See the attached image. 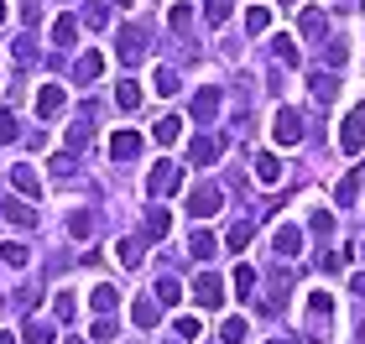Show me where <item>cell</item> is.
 <instances>
[{"mask_svg": "<svg viewBox=\"0 0 365 344\" xmlns=\"http://www.w3.org/2000/svg\"><path fill=\"white\" fill-rule=\"evenodd\" d=\"M251 162H256V177H261V183H277V177H282V162H277V152H256Z\"/></svg>", "mask_w": 365, "mask_h": 344, "instance_id": "cell-15", "label": "cell"}, {"mask_svg": "<svg viewBox=\"0 0 365 344\" xmlns=\"http://www.w3.org/2000/svg\"><path fill=\"white\" fill-rule=\"evenodd\" d=\"M220 204H225V193L214 188V183H204V188H193V199H188V209H193V219H209V214H220Z\"/></svg>", "mask_w": 365, "mask_h": 344, "instance_id": "cell-6", "label": "cell"}, {"mask_svg": "<svg viewBox=\"0 0 365 344\" xmlns=\"http://www.w3.org/2000/svg\"><path fill=\"white\" fill-rule=\"evenodd\" d=\"M287 287H292V276H287V271H277L272 282H267V313H277V308L287 303Z\"/></svg>", "mask_w": 365, "mask_h": 344, "instance_id": "cell-13", "label": "cell"}, {"mask_svg": "<svg viewBox=\"0 0 365 344\" xmlns=\"http://www.w3.org/2000/svg\"><path fill=\"white\" fill-rule=\"evenodd\" d=\"M73 308H78V303H73V292H58V303H53V318H58V323H68V318H73Z\"/></svg>", "mask_w": 365, "mask_h": 344, "instance_id": "cell-33", "label": "cell"}, {"mask_svg": "<svg viewBox=\"0 0 365 344\" xmlns=\"http://www.w3.org/2000/svg\"><path fill=\"white\" fill-rule=\"evenodd\" d=\"M220 115V89H198L193 94V120H214Z\"/></svg>", "mask_w": 365, "mask_h": 344, "instance_id": "cell-12", "label": "cell"}, {"mask_svg": "<svg viewBox=\"0 0 365 344\" xmlns=\"http://www.w3.org/2000/svg\"><path fill=\"white\" fill-rule=\"evenodd\" d=\"M355 188H360V172H350V177L339 183V204H350V199H355Z\"/></svg>", "mask_w": 365, "mask_h": 344, "instance_id": "cell-43", "label": "cell"}, {"mask_svg": "<svg viewBox=\"0 0 365 344\" xmlns=\"http://www.w3.org/2000/svg\"><path fill=\"white\" fill-rule=\"evenodd\" d=\"M94 313H115V303H120V292H115V287H94Z\"/></svg>", "mask_w": 365, "mask_h": 344, "instance_id": "cell-24", "label": "cell"}, {"mask_svg": "<svg viewBox=\"0 0 365 344\" xmlns=\"http://www.w3.org/2000/svg\"><path fill=\"white\" fill-rule=\"evenodd\" d=\"M11 183H16V188H21V193H26V199H37V193H42V177H37V172H31V167H26V162H21V167H16V172H11Z\"/></svg>", "mask_w": 365, "mask_h": 344, "instance_id": "cell-18", "label": "cell"}, {"mask_svg": "<svg viewBox=\"0 0 365 344\" xmlns=\"http://www.w3.org/2000/svg\"><path fill=\"white\" fill-rule=\"evenodd\" d=\"M53 42H58V47H73V42H78V21H73V16H63V21L53 26Z\"/></svg>", "mask_w": 365, "mask_h": 344, "instance_id": "cell-23", "label": "cell"}, {"mask_svg": "<svg viewBox=\"0 0 365 344\" xmlns=\"http://www.w3.org/2000/svg\"><path fill=\"white\" fill-rule=\"evenodd\" d=\"M355 339H360V344H365V323H360V334H355Z\"/></svg>", "mask_w": 365, "mask_h": 344, "instance_id": "cell-53", "label": "cell"}, {"mask_svg": "<svg viewBox=\"0 0 365 344\" xmlns=\"http://www.w3.org/2000/svg\"><path fill=\"white\" fill-rule=\"evenodd\" d=\"M16 58H21V63H31V58H37V42H31V37H21V42H16Z\"/></svg>", "mask_w": 365, "mask_h": 344, "instance_id": "cell-49", "label": "cell"}, {"mask_svg": "<svg viewBox=\"0 0 365 344\" xmlns=\"http://www.w3.org/2000/svg\"><path fill=\"white\" fill-rule=\"evenodd\" d=\"M89 141H94V110H89V115H78V120L68 125V152H84Z\"/></svg>", "mask_w": 365, "mask_h": 344, "instance_id": "cell-10", "label": "cell"}, {"mask_svg": "<svg viewBox=\"0 0 365 344\" xmlns=\"http://www.w3.org/2000/svg\"><path fill=\"white\" fill-rule=\"evenodd\" d=\"M6 141H16V120H11L6 110H0V146H6Z\"/></svg>", "mask_w": 365, "mask_h": 344, "instance_id": "cell-48", "label": "cell"}, {"mask_svg": "<svg viewBox=\"0 0 365 344\" xmlns=\"http://www.w3.org/2000/svg\"><path fill=\"white\" fill-rule=\"evenodd\" d=\"M152 136H157L162 146H173V141L182 136V120H178V115H162V120H157V130H152Z\"/></svg>", "mask_w": 365, "mask_h": 344, "instance_id": "cell-21", "label": "cell"}, {"mask_svg": "<svg viewBox=\"0 0 365 344\" xmlns=\"http://www.w3.org/2000/svg\"><path fill=\"white\" fill-rule=\"evenodd\" d=\"M99 73H105V53H84V58L73 63V84H84V89L94 84Z\"/></svg>", "mask_w": 365, "mask_h": 344, "instance_id": "cell-9", "label": "cell"}, {"mask_svg": "<svg viewBox=\"0 0 365 344\" xmlns=\"http://www.w3.org/2000/svg\"><path fill=\"white\" fill-rule=\"evenodd\" d=\"M272 47H277V58H282V63H297V42H292V37H277Z\"/></svg>", "mask_w": 365, "mask_h": 344, "instance_id": "cell-41", "label": "cell"}, {"mask_svg": "<svg viewBox=\"0 0 365 344\" xmlns=\"http://www.w3.org/2000/svg\"><path fill=\"white\" fill-rule=\"evenodd\" d=\"M0 214H6L11 224H21V229H31V224H37V209H31V204H21V199H6V204H0Z\"/></svg>", "mask_w": 365, "mask_h": 344, "instance_id": "cell-11", "label": "cell"}, {"mask_svg": "<svg viewBox=\"0 0 365 344\" xmlns=\"http://www.w3.org/2000/svg\"><path fill=\"white\" fill-rule=\"evenodd\" d=\"M297 26H303L308 37H324V11H313V6H308L303 16H297Z\"/></svg>", "mask_w": 365, "mask_h": 344, "instance_id": "cell-29", "label": "cell"}, {"mask_svg": "<svg viewBox=\"0 0 365 344\" xmlns=\"http://www.w3.org/2000/svg\"><path fill=\"white\" fill-rule=\"evenodd\" d=\"M188 157L198 162V167H214V162L225 157V136H198V141L188 146Z\"/></svg>", "mask_w": 365, "mask_h": 344, "instance_id": "cell-7", "label": "cell"}, {"mask_svg": "<svg viewBox=\"0 0 365 344\" xmlns=\"http://www.w3.org/2000/svg\"><path fill=\"white\" fill-rule=\"evenodd\" d=\"M308 313H313V318H329V313H334V298H329V292H313V298H308Z\"/></svg>", "mask_w": 365, "mask_h": 344, "instance_id": "cell-31", "label": "cell"}, {"mask_svg": "<svg viewBox=\"0 0 365 344\" xmlns=\"http://www.w3.org/2000/svg\"><path fill=\"white\" fill-rule=\"evenodd\" d=\"M188 251H193L198 261H209L214 251H220V240H214V235H209V229H193V240H188Z\"/></svg>", "mask_w": 365, "mask_h": 344, "instance_id": "cell-20", "label": "cell"}, {"mask_svg": "<svg viewBox=\"0 0 365 344\" xmlns=\"http://www.w3.org/2000/svg\"><path fill=\"white\" fill-rule=\"evenodd\" d=\"M58 110H63V89H58V84L37 89V115H58Z\"/></svg>", "mask_w": 365, "mask_h": 344, "instance_id": "cell-19", "label": "cell"}, {"mask_svg": "<svg viewBox=\"0 0 365 344\" xmlns=\"http://www.w3.org/2000/svg\"><path fill=\"white\" fill-rule=\"evenodd\" d=\"M89 334H94L99 344H105V339H115V323H110V313H105V318H99V323H94V329H89Z\"/></svg>", "mask_w": 365, "mask_h": 344, "instance_id": "cell-46", "label": "cell"}, {"mask_svg": "<svg viewBox=\"0 0 365 344\" xmlns=\"http://www.w3.org/2000/svg\"><path fill=\"white\" fill-rule=\"evenodd\" d=\"M168 21H173L178 31H188V21H193V11H188V6H173V16H168Z\"/></svg>", "mask_w": 365, "mask_h": 344, "instance_id": "cell-44", "label": "cell"}, {"mask_svg": "<svg viewBox=\"0 0 365 344\" xmlns=\"http://www.w3.org/2000/svg\"><path fill=\"white\" fill-rule=\"evenodd\" d=\"M53 172L68 177V172H73V152H58V157H53Z\"/></svg>", "mask_w": 365, "mask_h": 344, "instance_id": "cell-45", "label": "cell"}, {"mask_svg": "<svg viewBox=\"0 0 365 344\" xmlns=\"http://www.w3.org/2000/svg\"><path fill=\"white\" fill-rule=\"evenodd\" d=\"M115 53H120L125 63H141L146 53H152V37H146V26H125L120 42H115Z\"/></svg>", "mask_w": 365, "mask_h": 344, "instance_id": "cell-3", "label": "cell"}, {"mask_svg": "<svg viewBox=\"0 0 365 344\" xmlns=\"http://www.w3.org/2000/svg\"><path fill=\"white\" fill-rule=\"evenodd\" d=\"M251 235H256V224H251V219H240L235 229H230V251H245V245H251Z\"/></svg>", "mask_w": 365, "mask_h": 344, "instance_id": "cell-28", "label": "cell"}, {"mask_svg": "<svg viewBox=\"0 0 365 344\" xmlns=\"http://www.w3.org/2000/svg\"><path fill=\"white\" fill-rule=\"evenodd\" d=\"M178 188H182V167L178 162H157L152 177H146V193H152V199H173Z\"/></svg>", "mask_w": 365, "mask_h": 344, "instance_id": "cell-2", "label": "cell"}, {"mask_svg": "<svg viewBox=\"0 0 365 344\" xmlns=\"http://www.w3.org/2000/svg\"><path fill=\"white\" fill-rule=\"evenodd\" d=\"M204 16H209V21H214V26H220V21H225V16H230V0H204Z\"/></svg>", "mask_w": 365, "mask_h": 344, "instance_id": "cell-39", "label": "cell"}, {"mask_svg": "<svg viewBox=\"0 0 365 344\" xmlns=\"http://www.w3.org/2000/svg\"><path fill=\"white\" fill-rule=\"evenodd\" d=\"M350 287H355V298H365V271L355 276V282H350Z\"/></svg>", "mask_w": 365, "mask_h": 344, "instance_id": "cell-51", "label": "cell"}, {"mask_svg": "<svg viewBox=\"0 0 365 344\" xmlns=\"http://www.w3.org/2000/svg\"><path fill=\"white\" fill-rule=\"evenodd\" d=\"M115 100H120V110H136L141 105V84H136V78H125V84L115 89Z\"/></svg>", "mask_w": 365, "mask_h": 344, "instance_id": "cell-25", "label": "cell"}, {"mask_svg": "<svg viewBox=\"0 0 365 344\" xmlns=\"http://www.w3.org/2000/svg\"><path fill=\"white\" fill-rule=\"evenodd\" d=\"M105 21H110V11L99 6V0H94V6H89V26H105Z\"/></svg>", "mask_w": 365, "mask_h": 344, "instance_id": "cell-50", "label": "cell"}, {"mask_svg": "<svg viewBox=\"0 0 365 344\" xmlns=\"http://www.w3.org/2000/svg\"><path fill=\"white\" fill-rule=\"evenodd\" d=\"M272 26V11L267 6H251V11H245V31H251V37H256V31H267Z\"/></svg>", "mask_w": 365, "mask_h": 344, "instance_id": "cell-26", "label": "cell"}, {"mask_svg": "<svg viewBox=\"0 0 365 344\" xmlns=\"http://www.w3.org/2000/svg\"><path fill=\"white\" fill-rule=\"evenodd\" d=\"M168 344H173V339H168Z\"/></svg>", "mask_w": 365, "mask_h": 344, "instance_id": "cell-58", "label": "cell"}, {"mask_svg": "<svg viewBox=\"0 0 365 344\" xmlns=\"http://www.w3.org/2000/svg\"><path fill=\"white\" fill-rule=\"evenodd\" d=\"M339 261H344L339 251H319V271H339Z\"/></svg>", "mask_w": 365, "mask_h": 344, "instance_id": "cell-47", "label": "cell"}, {"mask_svg": "<svg viewBox=\"0 0 365 344\" xmlns=\"http://www.w3.org/2000/svg\"><path fill=\"white\" fill-rule=\"evenodd\" d=\"M360 256H365V245H360Z\"/></svg>", "mask_w": 365, "mask_h": 344, "instance_id": "cell-57", "label": "cell"}, {"mask_svg": "<svg viewBox=\"0 0 365 344\" xmlns=\"http://www.w3.org/2000/svg\"><path fill=\"white\" fill-rule=\"evenodd\" d=\"M220 339H225V344H245V318H225Z\"/></svg>", "mask_w": 365, "mask_h": 344, "instance_id": "cell-32", "label": "cell"}, {"mask_svg": "<svg viewBox=\"0 0 365 344\" xmlns=\"http://www.w3.org/2000/svg\"><path fill=\"white\" fill-rule=\"evenodd\" d=\"M157 313H162V303H157V298H136V303H130V318H136L141 329H152Z\"/></svg>", "mask_w": 365, "mask_h": 344, "instance_id": "cell-14", "label": "cell"}, {"mask_svg": "<svg viewBox=\"0 0 365 344\" xmlns=\"http://www.w3.org/2000/svg\"><path fill=\"white\" fill-rule=\"evenodd\" d=\"M272 344H287V339H272Z\"/></svg>", "mask_w": 365, "mask_h": 344, "instance_id": "cell-55", "label": "cell"}, {"mask_svg": "<svg viewBox=\"0 0 365 344\" xmlns=\"http://www.w3.org/2000/svg\"><path fill=\"white\" fill-rule=\"evenodd\" d=\"M235 292L240 298H256V271L251 266H235Z\"/></svg>", "mask_w": 365, "mask_h": 344, "instance_id": "cell-30", "label": "cell"}, {"mask_svg": "<svg viewBox=\"0 0 365 344\" xmlns=\"http://www.w3.org/2000/svg\"><path fill=\"white\" fill-rule=\"evenodd\" d=\"M308 89H313V100H319V105H329V100H334V89H339V78L334 73H313Z\"/></svg>", "mask_w": 365, "mask_h": 344, "instance_id": "cell-16", "label": "cell"}, {"mask_svg": "<svg viewBox=\"0 0 365 344\" xmlns=\"http://www.w3.org/2000/svg\"><path fill=\"white\" fill-rule=\"evenodd\" d=\"M21 344H53V329H47V323H26V339Z\"/></svg>", "mask_w": 365, "mask_h": 344, "instance_id": "cell-37", "label": "cell"}, {"mask_svg": "<svg viewBox=\"0 0 365 344\" xmlns=\"http://www.w3.org/2000/svg\"><path fill=\"white\" fill-rule=\"evenodd\" d=\"M272 141H277V146H297V141H303V115H297V110H277Z\"/></svg>", "mask_w": 365, "mask_h": 344, "instance_id": "cell-5", "label": "cell"}, {"mask_svg": "<svg viewBox=\"0 0 365 344\" xmlns=\"http://www.w3.org/2000/svg\"><path fill=\"white\" fill-rule=\"evenodd\" d=\"M308 229H313V235H334V214H329V209H319V214L308 219Z\"/></svg>", "mask_w": 365, "mask_h": 344, "instance_id": "cell-35", "label": "cell"}, {"mask_svg": "<svg viewBox=\"0 0 365 344\" xmlns=\"http://www.w3.org/2000/svg\"><path fill=\"white\" fill-rule=\"evenodd\" d=\"M173 329H178V339H198V334H204V323H198V318H178Z\"/></svg>", "mask_w": 365, "mask_h": 344, "instance_id": "cell-40", "label": "cell"}, {"mask_svg": "<svg viewBox=\"0 0 365 344\" xmlns=\"http://www.w3.org/2000/svg\"><path fill=\"white\" fill-rule=\"evenodd\" d=\"M120 261H125V266H141V261H146L141 240H120Z\"/></svg>", "mask_w": 365, "mask_h": 344, "instance_id": "cell-34", "label": "cell"}, {"mask_svg": "<svg viewBox=\"0 0 365 344\" xmlns=\"http://www.w3.org/2000/svg\"><path fill=\"white\" fill-rule=\"evenodd\" d=\"M339 152H344V157H360V152H365V105H355L350 115H344V125H339Z\"/></svg>", "mask_w": 365, "mask_h": 344, "instance_id": "cell-1", "label": "cell"}, {"mask_svg": "<svg viewBox=\"0 0 365 344\" xmlns=\"http://www.w3.org/2000/svg\"><path fill=\"white\" fill-rule=\"evenodd\" d=\"M0 256H6L11 266H26V261H31V251H26V245H0Z\"/></svg>", "mask_w": 365, "mask_h": 344, "instance_id": "cell-38", "label": "cell"}, {"mask_svg": "<svg viewBox=\"0 0 365 344\" xmlns=\"http://www.w3.org/2000/svg\"><path fill=\"white\" fill-rule=\"evenodd\" d=\"M287 6H297V0H287Z\"/></svg>", "mask_w": 365, "mask_h": 344, "instance_id": "cell-56", "label": "cell"}, {"mask_svg": "<svg viewBox=\"0 0 365 344\" xmlns=\"http://www.w3.org/2000/svg\"><path fill=\"white\" fill-rule=\"evenodd\" d=\"M0 344H16V339H11V334H0Z\"/></svg>", "mask_w": 365, "mask_h": 344, "instance_id": "cell-52", "label": "cell"}, {"mask_svg": "<svg viewBox=\"0 0 365 344\" xmlns=\"http://www.w3.org/2000/svg\"><path fill=\"white\" fill-rule=\"evenodd\" d=\"M68 229H73L78 240H84V235H94V214H73V219H68Z\"/></svg>", "mask_w": 365, "mask_h": 344, "instance_id": "cell-42", "label": "cell"}, {"mask_svg": "<svg viewBox=\"0 0 365 344\" xmlns=\"http://www.w3.org/2000/svg\"><path fill=\"white\" fill-rule=\"evenodd\" d=\"M193 303L198 308H225V282L214 271H198L193 276Z\"/></svg>", "mask_w": 365, "mask_h": 344, "instance_id": "cell-4", "label": "cell"}, {"mask_svg": "<svg viewBox=\"0 0 365 344\" xmlns=\"http://www.w3.org/2000/svg\"><path fill=\"white\" fill-rule=\"evenodd\" d=\"M146 229H152V235H168V229H173V214H168V209H152V219H146Z\"/></svg>", "mask_w": 365, "mask_h": 344, "instance_id": "cell-36", "label": "cell"}, {"mask_svg": "<svg viewBox=\"0 0 365 344\" xmlns=\"http://www.w3.org/2000/svg\"><path fill=\"white\" fill-rule=\"evenodd\" d=\"M277 251H282V256H297V251H303V229H297V224H282V229H277Z\"/></svg>", "mask_w": 365, "mask_h": 344, "instance_id": "cell-17", "label": "cell"}, {"mask_svg": "<svg viewBox=\"0 0 365 344\" xmlns=\"http://www.w3.org/2000/svg\"><path fill=\"white\" fill-rule=\"evenodd\" d=\"M157 303H168V308L182 303V282H178V276H162V282H157Z\"/></svg>", "mask_w": 365, "mask_h": 344, "instance_id": "cell-22", "label": "cell"}, {"mask_svg": "<svg viewBox=\"0 0 365 344\" xmlns=\"http://www.w3.org/2000/svg\"><path fill=\"white\" fill-rule=\"evenodd\" d=\"M178 89H182V78H178V68H157V94H168V100H173Z\"/></svg>", "mask_w": 365, "mask_h": 344, "instance_id": "cell-27", "label": "cell"}, {"mask_svg": "<svg viewBox=\"0 0 365 344\" xmlns=\"http://www.w3.org/2000/svg\"><path fill=\"white\" fill-rule=\"evenodd\" d=\"M0 21H6V0H0Z\"/></svg>", "mask_w": 365, "mask_h": 344, "instance_id": "cell-54", "label": "cell"}, {"mask_svg": "<svg viewBox=\"0 0 365 344\" xmlns=\"http://www.w3.org/2000/svg\"><path fill=\"white\" fill-rule=\"evenodd\" d=\"M110 157L115 162H136L141 157V136H136V130H115V136H110Z\"/></svg>", "mask_w": 365, "mask_h": 344, "instance_id": "cell-8", "label": "cell"}]
</instances>
